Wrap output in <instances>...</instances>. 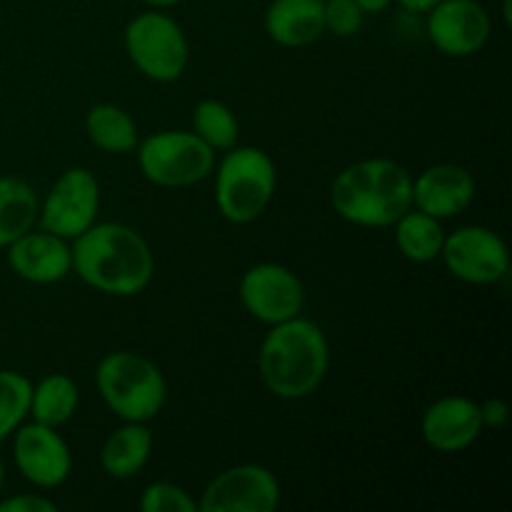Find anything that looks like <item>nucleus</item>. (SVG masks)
Listing matches in <instances>:
<instances>
[{
  "label": "nucleus",
  "instance_id": "obj_1",
  "mask_svg": "<svg viewBox=\"0 0 512 512\" xmlns=\"http://www.w3.org/2000/svg\"><path fill=\"white\" fill-rule=\"evenodd\" d=\"M73 273L93 290L113 298L143 293L155 275L148 240L123 223H93L70 240Z\"/></svg>",
  "mask_w": 512,
  "mask_h": 512
},
{
  "label": "nucleus",
  "instance_id": "obj_2",
  "mask_svg": "<svg viewBox=\"0 0 512 512\" xmlns=\"http://www.w3.org/2000/svg\"><path fill=\"white\" fill-rule=\"evenodd\" d=\"M330 368L323 328L308 318L270 325L258 353L260 380L280 400H303L320 388Z\"/></svg>",
  "mask_w": 512,
  "mask_h": 512
},
{
  "label": "nucleus",
  "instance_id": "obj_3",
  "mask_svg": "<svg viewBox=\"0 0 512 512\" xmlns=\"http://www.w3.org/2000/svg\"><path fill=\"white\" fill-rule=\"evenodd\" d=\"M330 203L348 223L390 228L413 208V175L390 158L358 160L335 175Z\"/></svg>",
  "mask_w": 512,
  "mask_h": 512
},
{
  "label": "nucleus",
  "instance_id": "obj_4",
  "mask_svg": "<svg viewBox=\"0 0 512 512\" xmlns=\"http://www.w3.org/2000/svg\"><path fill=\"white\" fill-rule=\"evenodd\" d=\"M95 385L103 403L123 423H148L158 418L168 398V383L158 365L140 353L115 350L98 363Z\"/></svg>",
  "mask_w": 512,
  "mask_h": 512
},
{
  "label": "nucleus",
  "instance_id": "obj_5",
  "mask_svg": "<svg viewBox=\"0 0 512 512\" xmlns=\"http://www.w3.org/2000/svg\"><path fill=\"white\" fill-rule=\"evenodd\" d=\"M215 205L228 223L248 225L268 210L278 170L265 150L235 145L215 163Z\"/></svg>",
  "mask_w": 512,
  "mask_h": 512
},
{
  "label": "nucleus",
  "instance_id": "obj_6",
  "mask_svg": "<svg viewBox=\"0 0 512 512\" xmlns=\"http://www.w3.org/2000/svg\"><path fill=\"white\" fill-rule=\"evenodd\" d=\"M125 53L148 80L173 83L190 63V45L183 25L160 8H150L125 25Z\"/></svg>",
  "mask_w": 512,
  "mask_h": 512
},
{
  "label": "nucleus",
  "instance_id": "obj_7",
  "mask_svg": "<svg viewBox=\"0 0 512 512\" xmlns=\"http://www.w3.org/2000/svg\"><path fill=\"white\" fill-rule=\"evenodd\" d=\"M135 153L140 173L160 188H190L210 178L215 168V150L193 130H160L140 140Z\"/></svg>",
  "mask_w": 512,
  "mask_h": 512
},
{
  "label": "nucleus",
  "instance_id": "obj_8",
  "mask_svg": "<svg viewBox=\"0 0 512 512\" xmlns=\"http://www.w3.org/2000/svg\"><path fill=\"white\" fill-rule=\"evenodd\" d=\"M100 183L88 168H68L58 175L45 198L40 200L38 228L75 240L98 223Z\"/></svg>",
  "mask_w": 512,
  "mask_h": 512
},
{
  "label": "nucleus",
  "instance_id": "obj_9",
  "mask_svg": "<svg viewBox=\"0 0 512 512\" xmlns=\"http://www.w3.org/2000/svg\"><path fill=\"white\" fill-rule=\"evenodd\" d=\"M440 260L453 278L470 285H495L510 273L508 243L485 225H463L445 235Z\"/></svg>",
  "mask_w": 512,
  "mask_h": 512
},
{
  "label": "nucleus",
  "instance_id": "obj_10",
  "mask_svg": "<svg viewBox=\"0 0 512 512\" xmlns=\"http://www.w3.org/2000/svg\"><path fill=\"white\" fill-rule=\"evenodd\" d=\"M280 498L283 493L273 470L245 463L223 470L205 485L198 512H275Z\"/></svg>",
  "mask_w": 512,
  "mask_h": 512
},
{
  "label": "nucleus",
  "instance_id": "obj_11",
  "mask_svg": "<svg viewBox=\"0 0 512 512\" xmlns=\"http://www.w3.org/2000/svg\"><path fill=\"white\" fill-rule=\"evenodd\" d=\"M240 303L260 323H285L303 313V280L280 263H258L240 278Z\"/></svg>",
  "mask_w": 512,
  "mask_h": 512
},
{
  "label": "nucleus",
  "instance_id": "obj_12",
  "mask_svg": "<svg viewBox=\"0 0 512 512\" xmlns=\"http://www.w3.org/2000/svg\"><path fill=\"white\" fill-rule=\"evenodd\" d=\"M428 40L450 58H468L488 45L493 23L480 0H440L425 13Z\"/></svg>",
  "mask_w": 512,
  "mask_h": 512
},
{
  "label": "nucleus",
  "instance_id": "obj_13",
  "mask_svg": "<svg viewBox=\"0 0 512 512\" xmlns=\"http://www.w3.org/2000/svg\"><path fill=\"white\" fill-rule=\"evenodd\" d=\"M13 460L18 473L40 490H55L70 478L73 453L58 428L23 423L13 435Z\"/></svg>",
  "mask_w": 512,
  "mask_h": 512
},
{
  "label": "nucleus",
  "instance_id": "obj_14",
  "mask_svg": "<svg viewBox=\"0 0 512 512\" xmlns=\"http://www.w3.org/2000/svg\"><path fill=\"white\" fill-rule=\"evenodd\" d=\"M483 430L480 403L465 395H445L435 400L420 420V435L425 445L445 455L468 450L483 435Z\"/></svg>",
  "mask_w": 512,
  "mask_h": 512
},
{
  "label": "nucleus",
  "instance_id": "obj_15",
  "mask_svg": "<svg viewBox=\"0 0 512 512\" xmlns=\"http://www.w3.org/2000/svg\"><path fill=\"white\" fill-rule=\"evenodd\" d=\"M5 250H8V265L25 283L53 285L73 273L70 240L48 230H28Z\"/></svg>",
  "mask_w": 512,
  "mask_h": 512
},
{
  "label": "nucleus",
  "instance_id": "obj_16",
  "mask_svg": "<svg viewBox=\"0 0 512 512\" xmlns=\"http://www.w3.org/2000/svg\"><path fill=\"white\" fill-rule=\"evenodd\" d=\"M475 200V178L463 165L440 163L413 180V208L438 220L465 213Z\"/></svg>",
  "mask_w": 512,
  "mask_h": 512
},
{
  "label": "nucleus",
  "instance_id": "obj_17",
  "mask_svg": "<svg viewBox=\"0 0 512 512\" xmlns=\"http://www.w3.org/2000/svg\"><path fill=\"white\" fill-rule=\"evenodd\" d=\"M265 33L283 48H305L325 35L323 0H273L265 10Z\"/></svg>",
  "mask_w": 512,
  "mask_h": 512
},
{
  "label": "nucleus",
  "instance_id": "obj_18",
  "mask_svg": "<svg viewBox=\"0 0 512 512\" xmlns=\"http://www.w3.org/2000/svg\"><path fill=\"white\" fill-rule=\"evenodd\" d=\"M153 455V433L145 423H125L100 448V465L115 480L135 478Z\"/></svg>",
  "mask_w": 512,
  "mask_h": 512
},
{
  "label": "nucleus",
  "instance_id": "obj_19",
  "mask_svg": "<svg viewBox=\"0 0 512 512\" xmlns=\"http://www.w3.org/2000/svg\"><path fill=\"white\" fill-rule=\"evenodd\" d=\"M390 228L395 230V245L410 263H433L440 258V250L445 243L443 220L423 213L418 208H410L408 213L400 215Z\"/></svg>",
  "mask_w": 512,
  "mask_h": 512
},
{
  "label": "nucleus",
  "instance_id": "obj_20",
  "mask_svg": "<svg viewBox=\"0 0 512 512\" xmlns=\"http://www.w3.org/2000/svg\"><path fill=\"white\" fill-rule=\"evenodd\" d=\"M40 198L25 180L13 175H0V248H8L13 240L38 225Z\"/></svg>",
  "mask_w": 512,
  "mask_h": 512
},
{
  "label": "nucleus",
  "instance_id": "obj_21",
  "mask_svg": "<svg viewBox=\"0 0 512 512\" xmlns=\"http://www.w3.org/2000/svg\"><path fill=\"white\" fill-rule=\"evenodd\" d=\"M85 133L90 143L100 148L103 153L125 155L138 148V125L130 118L128 110L113 103L93 105L85 115Z\"/></svg>",
  "mask_w": 512,
  "mask_h": 512
},
{
  "label": "nucleus",
  "instance_id": "obj_22",
  "mask_svg": "<svg viewBox=\"0 0 512 512\" xmlns=\"http://www.w3.org/2000/svg\"><path fill=\"white\" fill-rule=\"evenodd\" d=\"M80 403L78 385L70 375L50 373L33 385L30 393V418L40 425L60 428L75 415Z\"/></svg>",
  "mask_w": 512,
  "mask_h": 512
},
{
  "label": "nucleus",
  "instance_id": "obj_23",
  "mask_svg": "<svg viewBox=\"0 0 512 512\" xmlns=\"http://www.w3.org/2000/svg\"><path fill=\"white\" fill-rule=\"evenodd\" d=\"M193 133L203 140L205 145L218 153V150H230L238 145L240 125L235 118L233 108L223 100L205 98L195 105L193 110Z\"/></svg>",
  "mask_w": 512,
  "mask_h": 512
},
{
  "label": "nucleus",
  "instance_id": "obj_24",
  "mask_svg": "<svg viewBox=\"0 0 512 512\" xmlns=\"http://www.w3.org/2000/svg\"><path fill=\"white\" fill-rule=\"evenodd\" d=\"M33 383L18 370H0V443L8 440L30 413Z\"/></svg>",
  "mask_w": 512,
  "mask_h": 512
},
{
  "label": "nucleus",
  "instance_id": "obj_25",
  "mask_svg": "<svg viewBox=\"0 0 512 512\" xmlns=\"http://www.w3.org/2000/svg\"><path fill=\"white\" fill-rule=\"evenodd\" d=\"M143 512H198V500L175 483H150L140 495Z\"/></svg>",
  "mask_w": 512,
  "mask_h": 512
},
{
  "label": "nucleus",
  "instance_id": "obj_26",
  "mask_svg": "<svg viewBox=\"0 0 512 512\" xmlns=\"http://www.w3.org/2000/svg\"><path fill=\"white\" fill-rule=\"evenodd\" d=\"M323 18L325 33H333L338 38H353L363 28L365 13L355 0H323Z\"/></svg>",
  "mask_w": 512,
  "mask_h": 512
},
{
  "label": "nucleus",
  "instance_id": "obj_27",
  "mask_svg": "<svg viewBox=\"0 0 512 512\" xmlns=\"http://www.w3.org/2000/svg\"><path fill=\"white\" fill-rule=\"evenodd\" d=\"M58 505L43 495H13V498L0 500V512H55Z\"/></svg>",
  "mask_w": 512,
  "mask_h": 512
},
{
  "label": "nucleus",
  "instance_id": "obj_28",
  "mask_svg": "<svg viewBox=\"0 0 512 512\" xmlns=\"http://www.w3.org/2000/svg\"><path fill=\"white\" fill-rule=\"evenodd\" d=\"M480 418H483V425L485 428H503L505 423H508L510 418V408L505 400L500 398H490L485 400V403H480Z\"/></svg>",
  "mask_w": 512,
  "mask_h": 512
},
{
  "label": "nucleus",
  "instance_id": "obj_29",
  "mask_svg": "<svg viewBox=\"0 0 512 512\" xmlns=\"http://www.w3.org/2000/svg\"><path fill=\"white\" fill-rule=\"evenodd\" d=\"M395 3H398L403 10H408V13L425 15L435 3H440V0H395Z\"/></svg>",
  "mask_w": 512,
  "mask_h": 512
},
{
  "label": "nucleus",
  "instance_id": "obj_30",
  "mask_svg": "<svg viewBox=\"0 0 512 512\" xmlns=\"http://www.w3.org/2000/svg\"><path fill=\"white\" fill-rule=\"evenodd\" d=\"M355 3H358V8L363 10L365 15H378V13H385L395 0H355Z\"/></svg>",
  "mask_w": 512,
  "mask_h": 512
},
{
  "label": "nucleus",
  "instance_id": "obj_31",
  "mask_svg": "<svg viewBox=\"0 0 512 512\" xmlns=\"http://www.w3.org/2000/svg\"><path fill=\"white\" fill-rule=\"evenodd\" d=\"M140 3H145L148 8H160V10H168V8H175V5H180L183 0H140Z\"/></svg>",
  "mask_w": 512,
  "mask_h": 512
},
{
  "label": "nucleus",
  "instance_id": "obj_32",
  "mask_svg": "<svg viewBox=\"0 0 512 512\" xmlns=\"http://www.w3.org/2000/svg\"><path fill=\"white\" fill-rule=\"evenodd\" d=\"M503 18H505V25H510V0H503Z\"/></svg>",
  "mask_w": 512,
  "mask_h": 512
},
{
  "label": "nucleus",
  "instance_id": "obj_33",
  "mask_svg": "<svg viewBox=\"0 0 512 512\" xmlns=\"http://www.w3.org/2000/svg\"><path fill=\"white\" fill-rule=\"evenodd\" d=\"M3 485H5V465H3V458H0V493H3Z\"/></svg>",
  "mask_w": 512,
  "mask_h": 512
}]
</instances>
